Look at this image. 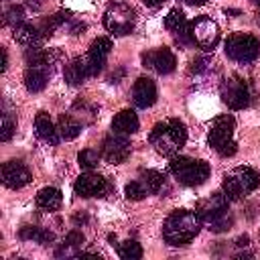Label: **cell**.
<instances>
[{"mask_svg": "<svg viewBox=\"0 0 260 260\" xmlns=\"http://www.w3.org/2000/svg\"><path fill=\"white\" fill-rule=\"evenodd\" d=\"M118 256L124 260H138L142 256V248L136 240H126V242L118 244Z\"/></svg>", "mask_w": 260, "mask_h": 260, "instance_id": "cell-28", "label": "cell"}, {"mask_svg": "<svg viewBox=\"0 0 260 260\" xmlns=\"http://www.w3.org/2000/svg\"><path fill=\"white\" fill-rule=\"evenodd\" d=\"M144 2V6H148V8H158V6H162L167 0H142Z\"/></svg>", "mask_w": 260, "mask_h": 260, "instance_id": "cell-36", "label": "cell"}, {"mask_svg": "<svg viewBox=\"0 0 260 260\" xmlns=\"http://www.w3.org/2000/svg\"><path fill=\"white\" fill-rule=\"evenodd\" d=\"M260 185V175L250 167H236L223 177V193L228 199H242Z\"/></svg>", "mask_w": 260, "mask_h": 260, "instance_id": "cell-5", "label": "cell"}, {"mask_svg": "<svg viewBox=\"0 0 260 260\" xmlns=\"http://www.w3.org/2000/svg\"><path fill=\"white\" fill-rule=\"evenodd\" d=\"M65 20H67V14H65V12H57V14L49 16V20H45V22L41 24L43 37H45V35H53V30H55L57 26H61Z\"/></svg>", "mask_w": 260, "mask_h": 260, "instance_id": "cell-30", "label": "cell"}, {"mask_svg": "<svg viewBox=\"0 0 260 260\" xmlns=\"http://www.w3.org/2000/svg\"><path fill=\"white\" fill-rule=\"evenodd\" d=\"M20 238L22 240H32V242H37V244H49V242H53V232H49V230H45V228H37V225H26V228H22L20 230Z\"/></svg>", "mask_w": 260, "mask_h": 260, "instance_id": "cell-27", "label": "cell"}, {"mask_svg": "<svg viewBox=\"0 0 260 260\" xmlns=\"http://www.w3.org/2000/svg\"><path fill=\"white\" fill-rule=\"evenodd\" d=\"M225 55L238 63H252L260 53V41L250 32H234L223 43Z\"/></svg>", "mask_w": 260, "mask_h": 260, "instance_id": "cell-6", "label": "cell"}, {"mask_svg": "<svg viewBox=\"0 0 260 260\" xmlns=\"http://www.w3.org/2000/svg\"><path fill=\"white\" fill-rule=\"evenodd\" d=\"M8 67V55H6V49H2V65H0V71H6Z\"/></svg>", "mask_w": 260, "mask_h": 260, "instance_id": "cell-37", "label": "cell"}, {"mask_svg": "<svg viewBox=\"0 0 260 260\" xmlns=\"http://www.w3.org/2000/svg\"><path fill=\"white\" fill-rule=\"evenodd\" d=\"M35 130H37V136L43 140V142H49V144H57L59 142V132H57V126L51 122L49 114L47 112H39L37 118H35Z\"/></svg>", "mask_w": 260, "mask_h": 260, "instance_id": "cell-19", "label": "cell"}, {"mask_svg": "<svg viewBox=\"0 0 260 260\" xmlns=\"http://www.w3.org/2000/svg\"><path fill=\"white\" fill-rule=\"evenodd\" d=\"M189 30H191V43L203 51H211L219 43V26L209 16H199L193 22H189Z\"/></svg>", "mask_w": 260, "mask_h": 260, "instance_id": "cell-8", "label": "cell"}, {"mask_svg": "<svg viewBox=\"0 0 260 260\" xmlns=\"http://www.w3.org/2000/svg\"><path fill=\"white\" fill-rule=\"evenodd\" d=\"M140 183L144 185V189L148 193H158L165 185V175L154 171V169H146V171L140 173Z\"/></svg>", "mask_w": 260, "mask_h": 260, "instance_id": "cell-26", "label": "cell"}, {"mask_svg": "<svg viewBox=\"0 0 260 260\" xmlns=\"http://www.w3.org/2000/svg\"><path fill=\"white\" fill-rule=\"evenodd\" d=\"M4 22L6 24H12V26H18L24 22V10L22 6H10L4 14Z\"/></svg>", "mask_w": 260, "mask_h": 260, "instance_id": "cell-32", "label": "cell"}, {"mask_svg": "<svg viewBox=\"0 0 260 260\" xmlns=\"http://www.w3.org/2000/svg\"><path fill=\"white\" fill-rule=\"evenodd\" d=\"M41 39H43L41 28L28 24V22H22V24L14 26V41L24 45V47H39Z\"/></svg>", "mask_w": 260, "mask_h": 260, "instance_id": "cell-21", "label": "cell"}, {"mask_svg": "<svg viewBox=\"0 0 260 260\" xmlns=\"http://www.w3.org/2000/svg\"><path fill=\"white\" fill-rule=\"evenodd\" d=\"M234 128H236V120L230 114H221L217 116L211 126H209V146L219 154V156H232L238 150V144L234 140Z\"/></svg>", "mask_w": 260, "mask_h": 260, "instance_id": "cell-3", "label": "cell"}, {"mask_svg": "<svg viewBox=\"0 0 260 260\" xmlns=\"http://www.w3.org/2000/svg\"><path fill=\"white\" fill-rule=\"evenodd\" d=\"M209 65H211V63H209L207 59H197V61L191 63V71H193V73H199V71H205Z\"/></svg>", "mask_w": 260, "mask_h": 260, "instance_id": "cell-35", "label": "cell"}, {"mask_svg": "<svg viewBox=\"0 0 260 260\" xmlns=\"http://www.w3.org/2000/svg\"><path fill=\"white\" fill-rule=\"evenodd\" d=\"M104 26L112 35H130L136 26V12L128 4H112L104 14Z\"/></svg>", "mask_w": 260, "mask_h": 260, "instance_id": "cell-7", "label": "cell"}, {"mask_svg": "<svg viewBox=\"0 0 260 260\" xmlns=\"http://www.w3.org/2000/svg\"><path fill=\"white\" fill-rule=\"evenodd\" d=\"M57 132L63 140H73L81 132V124L71 114H61L59 122H57Z\"/></svg>", "mask_w": 260, "mask_h": 260, "instance_id": "cell-25", "label": "cell"}, {"mask_svg": "<svg viewBox=\"0 0 260 260\" xmlns=\"http://www.w3.org/2000/svg\"><path fill=\"white\" fill-rule=\"evenodd\" d=\"M61 201H63V195L57 187H45L37 193V205L39 209L43 211H55L61 207Z\"/></svg>", "mask_w": 260, "mask_h": 260, "instance_id": "cell-22", "label": "cell"}, {"mask_svg": "<svg viewBox=\"0 0 260 260\" xmlns=\"http://www.w3.org/2000/svg\"><path fill=\"white\" fill-rule=\"evenodd\" d=\"M165 26L175 35V39L181 45H189L191 43V30H189V22L183 14V10L173 8L167 16H165Z\"/></svg>", "mask_w": 260, "mask_h": 260, "instance_id": "cell-16", "label": "cell"}, {"mask_svg": "<svg viewBox=\"0 0 260 260\" xmlns=\"http://www.w3.org/2000/svg\"><path fill=\"white\" fill-rule=\"evenodd\" d=\"M51 67L53 65H47V63H37V65H28L26 71H24V85L28 91L37 93V91H43L49 77H51Z\"/></svg>", "mask_w": 260, "mask_h": 260, "instance_id": "cell-17", "label": "cell"}, {"mask_svg": "<svg viewBox=\"0 0 260 260\" xmlns=\"http://www.w3.org/2000/svg\"><path fill=\"white\" fill-rule=\"evenodd\" d=\"M254 2H258V4H260V0H254Z\"/></svg>", "mask_w": 260, "mask_h": 260, "instance_id": "cell-40", "label": "cell"}, {"mask_svg": "<svg viewBox=\"0 0 260 260\" xmlns=\"http://www.w3.org/2000/svg\"><path fill=\"white\" fill-rule=\"evenodd\" d=\"M87 77H89V71H87V67H85L83 57H77V59H73V61L67 63V67H65V81H67L69 85H79V83H83Z\"/></svg>", "mask_w": 260, "mask_h": 260, "instance_id": "cell-23", "label": "cell"}, {"mask_svg": "<svg viewBox=\"0 0 260 260\" xmlns=\"http://www.w3.org/2000/svg\"><path fill=\"white\" fill-rule=\"evenodd\" d=\"M183 4H189V6H203L207 0H181Z\"/></svg>", "mask_w": 260, "mask_h": 260, "instance_id": "cell-38", "label": "cell"}, {"mask_svg": "<svg viewBox=\"0 0 260 260\" xmlns=\"http://www.w3.org/2000/svg\"><path fill=\"white\" fill-rule=\"evenodd\" d=\"M2 183L8 189H22L30 183V171L22 160H8L2 165Z\"/></svg>", "mask_w": 260, "mask_h": 260, "instance_id": "cell-13", "label": "cell"}, {"mask_svg": "<svg viewBox=\"0 0 260 260\" xmlns=\"http://www.w3.org/2000/svg\"><path fill=\"white\" fill-rule=\"evenodd\" d=\"M75 193L81 195V197H98V195H104L106 189H108V183L102 175L98 173H83L77 177L75 185H73Z\"/></svg>", "mask_w": 260, "mask_h": 260, "instance_id": "cell-15", "label": "cell"}, {"mask_svg": "<svg viewBox=\"0 0 260 260\" xmlns=\"http://www.w3.org/2000/svg\"><path fill=\"white\" fill-rule=\"evenodd\" d=\"M132 100L138 108H150L156 102V85L150 77H138L132 87Z\"/></svg>", "mask_w": 260, "mask_h": 260, "instance_id": "cell-18", "label": "cell"}, {"mask_svg": "<svg viewBox=\"0 0 260 260\" xmlns=\"http://www.w3.org/2000/svg\"><path fill=\"white\" fill-rule=\"evenodd\" d=\"M102 156L106 158V162L110 165H120L130 156V140L122 134L116 136H108L104 140V150Z\"/></svg>", "mask_w": 260, "mask_h": 260, "instance_id": "cell-14", "label": "cell"}, {"mask_svg": "<svg viewBox=\"0 0 260 260\" xmlns=\"http://www.w3.org/2000/svg\"><path fill=\"white\" fill-rule=\"evenodd\" d=\"M148 140H150V144L154 146L156 152H160L165 156H173L185 146L187 128H185V124L181 120L171 118V120L154 124V128L150 130Z\"/></svg>", "mask_w": 260, "mask_h": 260, "instance_id": "cell-2", "label": "cell"}, {"mask_svg": "<svg viewBox=\"0 0 260 260\" xmlns=\"http://www.w3.org/2000/svg\"><path fill=\"white\" fill-rule=\"evenodd\" d=\"M110 51H112V41L108 37H100V39H95L91 43L89 51L83 55L85 67L89 71V77H93V75H98L102 71V67L106 65V59H108Z\"/></svg>", "mask_w": 260, "mask_h": 260, "instance_id": "cell-10", "label": "cell"}, {"mask_svg": "<svg viewBox=\"0 0 260 260\" xmlns=\"http://www.w3.org/2000/svg\"><path fill=\"white\" fill-rule=\"evenodd\" d=\"M171 173L175 179L187 187H197L207 181L209 177V165L199 158H189V156H173L169 162Z\"/></svg>", "mask_w": 260, "mask_h": 260, "instance_id": "cell-4", "label": "cell"}, {"mask_svg": "<svg viewBox=\"0 0 260 260\" xmlns=\"http://www.w3.org/2000/svg\"><path fill=\"white\" fill-rule=\"evenodd\" d=\"M14 128H16V122L12 120V116L8 112L2 114V132H0V140L2 142H8L14 134Z\"/></svg>", "mask_w": 260, "mask_h": 260, "instance_id": "cell-33", "label": "cell"}, {"mask_svg": "<svg viewBox=\"0 0 260 260\" xmlns=\"http://www.w3.org/2000/svg\"><path fill=\"white\" fill-rule=\"evenodd\" d=\"M142 63L148 69H152V71H156L160 75H167V73L175 71L177 59H175L173 51H169L167 47H162V49H154V51L142 53Z\"/></svg>", "mask_w": 260, "mask_h": 260, "instance_id": "cell-11", "label": "cell"}, {"mask_svg": "<svg viewBox=\"0 0 260 260\" xmlns=\"http://www.w3.org/2000/svg\"><path fill=\"white\" fill-rule=\"evenodd\" d=\"M140 122H138V116L132 112V110H122L116 114V118L112 120V130L116 134H122V136H128V134H134L138 130Z\"/></svg>", "mask_w": 260, "mask_h": 260, "instance_id": "cell-20", "label": "cell"}, {"mask_svg": "<svg viewBox=\"0 0 260 260\" xmlns=\"http://www.w3.org/2000/svg\"><path fill=\"white\" fill-rule=\"evenodd\" d=\"M124 193H126L128 199H132V201H140L148 191L144 189V185H142L140 181H132V183H128V185L124 187Z\"/></svg>", "mask_w": 260, "mask_h": 260, "instance_id": "cell-31", "label": "cell"}, {"mask_svg": "<svg viewBox=\"0 0 260 260\" xmlns=\"http://www.w3.org/2000/svg\"><path fill=\"white\" fill-rule=\"evenodd\" d=\"M219 95H221V102L232 110H244L250 102V91H248L246 81L236 75L221 81Z\"/></svg>", "mask_w": 260, "mask_h": 260, "instance_id": "cell-9", "label": "cell"}, {"mask_svg": "<svg viewBox=\"0 0 260 260\" xmlns=\"http://www.w3.org/2000/svg\"><path fill=\"white\" fill-rule=\"evenodd\" d=\"M228 195L225 193H211L209 197H205V199H201L199 203H197V215L201 217V221H211V219H215V217H219V215H223V213H228Z\"/></svg>", "mask_w": 260, "mask_h": 260, "instance_id": "cell-12", "label": "cell"}, {"mask_svg": "<svg viewBox=\"0 0 260 260\" xmlns=\"http://www.w3.org/2000/svg\"><path fill=\"white\" fill-rule=\"evenodd\" d=\"M100 158H102V154H100V150H95V148H83V150L77 154L79 167H83V169H87V171L93 169V167H98Z\"/></svg>", "mask_w": 260, "mask_h": 260, "instance_id": "cell-29", "label": "cell"}, {"mask_svg": "<svg viewBox=\"0 0 260 260\" xmlns=\"http://www.w3.org/2000/svg\"><path fill=\"white\" fill-rule=\"evenodd\" d=\"M232 223H234V217H232L230 213H223V215H219V217L207 221V228H209L211 232H225Z\"/></svg>", "mask_w": 260, "mask_h": 260, "instance_id": "cell-34", "label": "cell"}, {"mask_svg": "<svg viewBox=\"0 0 260 260\" xmlns=\"http://www.w3.org/2000/svg\"><path fill=\"white\" fill-rule=\"evenodd\" d=\"M258 22H260V14H258Z\"/></svg>", "mask_w": 260, "mask_h": 260, "instance_id": "cell-39", "label": "cell"}, {"mask_svg": "<svg viewBox=\"0 0 260 260\" xmlns=\"http://www.w3.org/2000/svg\"><path fill=\"white\" fill-rule=\"evenodd\" d=\"M199 228H201V217L197 215V211L177 209L165 219L162 238L171 246H185L199 234Z\"/></svg>", "mask_w": 260, "mask_h": 260, "instance_id": "cell-1", "label": "cell"}, {"mask_svg": "<svg viewBox=\"0 0 260 260\" xmlns=\"http://www.w3.org/2000/svg\"><path fill=\"white\" fill-rule=\"evenodd\" d=\"M83 244V234L81 232H77V230H71L69 234H67V238H65V242H63V246L55 252V256L57 258H67V256H79V246Z\"/></svg>", "mask_w": 260, "mask_h": 260, "instance_id": "cell-24", "label": "cell"}]
</instances>
